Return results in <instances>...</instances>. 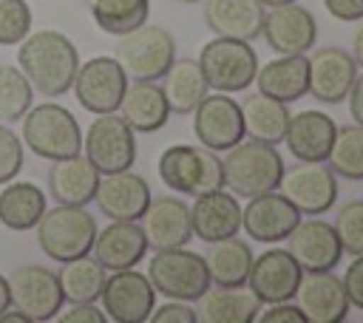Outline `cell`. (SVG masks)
Masks as SVG:
<instances>
[{
	"instance_id": "1",
	"label": "cell",
	"mask_w": 363,
	"mask_h": 323,
	"mask_svg": "<svg viewBox=\"0 0 363 323\" xmlns=\"http://www.w3.org/2000/svg\"><path fill=\"white\" fill-rule=\"evenodd\" d=\"M17 62L23 76L31 82L34 91L45 96H62L74 85V74L79 68L77 45L62 31H28L20 40Z\"/></svg>"
},
{
	"instance_id": "2",
	"label": "cell",
	"mask_w": 363,
	"mask_h": 323,
	"mask_svg": "<svg viewBox=\"0 0 363 323\" xmlns=\"http://www.w3.org/2000/svg\"><path fill=\"white\" fill-rule=\"evenodd\" d=\"M221 159L224 187L233 196H261L269 190H278V181L284 176V159L275 150V144L258 142V139H241Z\"/></svg>"
},
{
	"instance_id": "3",
	"label": "cell",
	"mask_w": 363,
	"mask_h": 323,
	"mask_svg": "<svg viewBox=\"0 0 363 323\" xmlns=\"http://www.w3.org/2000/svg\"><path fill=\"white\" fill-rule=\"evenodd\" d=\"M94 238H96V221L85 207L57 204L54 210H45L37 221L40 249L60 264L88 255Z\"/></svg>"
},
{
	"instance_id": "4",
	"label": "cell",
	"mask_w": 363,
	"mask_h": 323,
	"mask_svg": "<svg viewBox=\"0 0 363 323\" xmlns=\"http://www.w3.org/2000/svg\"><path fill=\"white\" fill-rule=\"evenodd\" d=\"M159 178L182 196H201L224 187L221 159L216 150L193 144H170L159 156Z\"/></svg>"
},
{
	"instance_id": "5",
	"label": "cell",
	"mask_w": 363,
	"mask_h": 323,
	"mask_svg": "<svg viewBox=\"0 0 363 323\" xmlns=\"http://www.w3.org/2000/svg\"><path fill=\"white\" fill-rule=\"evenodd\" d=\"M147 280L167 300H187V303L199 300L210 289V272L204 258L187 246L156 249V255L147 264Z\"/></svg>"
},
{
	"instance_id": "6",
	"label": "cell",
	"mask_w": 363,
	"mask_h": 323,
	"mask_svg": "<svg viewBox=\"0 0 363 323\" xmlns=\"http://www.w3.org/2000/svg\"><path fill=\"white\" fill-rule=\"evenodd\" d=\"M23 142L40 159H65L82 150V133L74 113L62 105H31L23 116Z\"/></svg>"
},
{
	"instance_id": "7",
	"label": "cell",
	"mask_w": 363,
	"mask_h": 323,
	"mask_svg": "<svg viewBox=\"0 0 363 323\" xmlns=\"http://www.w3.org/2000/svg\"><path fill=\"white\" fill-rule=\"evenodd\" d=\"M196 62L204 74L207 88L221 94L247 91L258 71V54L252 51V42L230 37H213L210 42H204Z\"/></svg>"
},
{
	"instance_id": "8",
	"label": "cell",
	"mask_w": 363,
	"mask_h": 323,
	"mask_svg": "<svg viewBox=\"0 0 363 323\" xmlns=\"http://www.w3.org/2000/svg\"><path fill=\"white\" fill-rule=\"evenodd\" d=\"M113 57L128 79H162L176 60V42L167 28L142 23L139 28L119 37Z\"/></svg>"
},
{
	"instance_id": "9",
	"label": "cell",
	"mask_w": 363,
	"mask_h": 323,
	"mask_svg": "<svg viewBox=\"0 0 363 323\" xmlns=\"http://www.w3.org/2000/svg\"><path fill=\"white\" fill-rule=\"evenodd\" d=\"M82 150L99 173L130 170L136 162V136L119 113H99L82 136Z\"/></svg>"
},
{
	"instance_id": "10",
	"label": "cell",
	"mask_w": 363,
	"mask_h": 323,
	"mask_svg": "<svg viewBox=\"0 0 363 323\" xmlns=\"http://www.w3.org/2000/svg\"><path fill=\"white\" fill-rule=\"evenodd\" d=\"M9 280V298L11 306L20 309L31 323L34 320H51L62 309L65 298L57 280V272L40 264H20L11 269Z\"/></svg>"
},
{
	"instance_id": "11",
	"label": "cell",
	"mask_w": 363,
	"mask_h": 323,
	"mask_svg": "<svg viewBox=\"0 0 363 323\" xmlns=\"http://www.w3.org/2000/svg\"><path fill=\"white\" fill-rule=\"evenodd\" d=\"M74 96L91 113H116L122 94L128 88V74L116 57H91L74 74Z\"/></svg>"
},
{
	"instance_id": "12",
	"label": "cell",
	"mask_w": 363,
	"mask_h": 323,
	"mask_svg": "<svg viewBox=\"0 0 363 323\" xmlns=\"http://www.w3.org/2000/svg\"><path fill=\"white\" fill-rule=\"evenodd\" d=\"M278 190L301 210V215H323L337 201V176L323 162H301L289 170L284 167Z\"/></svg>"
},
{
	"instance_id": "13",
	"label": "cell",
	"mask_w": 363,
	"mask_h": 323,
	"mask_svg": "<svg viewBox=\"0 0 363 323\" xmlns=\"http://www.w3.org/2000/svg\"><path fill=\"white\" fill-rule=\"evenodd\" d=\"M193 133L199 144L207 150H230L235 142L247 136L241 102H235L230 94L221 91L207 94L193 110Z\"/></svg>"
},
{
	"instance_id": "14",
	"label": "cell",
	"mask_w": 363,
	"mask_h": 323,
	"mask_svg": "<svg viewBox=\"0 0 363 323\" xmlns=\"http://www.w3.org/2000/svg\"><path fill=\"white\" fill-rule=\"evenodd\" d=\"M102 309L116 323H145L156 306V289L136 269H116L102 283Z\"/></svg>"
},
{
	"instance_id": "15",
	"label": "cell",
	"mask_w": 363,
	"mask_h": 323,
	"mask_svg": "<svg viewBox=\"0 0 363 323\" xmlns=\"http://www.w3.org/2000/svg\"><path fill=\"white\" fill-rule=\"evenodd\" d=\"M261 37L275 54H306L309 48H315L318 23L309 8L292 0V3L269 6V11H264Z\"/></svg>"
},
{
	"instance_id": "16",
	"label": "cell",
	"mask_w": 363,
	"mask_h": 323,
	"mask_svg": "<svg viewBox=\"0 0 363 323\" xmlns=\"http://www.w3.org/2000/svg\"><path fill=\"white\" fill-rule=\"evenodd\" d=\"M298 221H301V210L275 190L252 196L247 198V207H241V230L261 244L284 241Z\"/></svg>"
},
{
	"instance_id": "17",
	"label": "cell",
	"mask_w": 363,
	"mask_h": 323,
	"mask_svg": "<svg viewBox=\"0 0 363 323\" xmlns=\"http://www.w3.org/2000/svg\"><path fill=\"white\" fill-rule=\"evenodd\" d=\"M292 298H295V306L303 312L306 323H340L352 309L343 280L332 275V269L303 272Z\"/></svg>"
},
{
	"instance_id": "18",
	"label": "cell",
	"mask_w": 363,
	"mask_h": 323,
	"mask_svg": "<svg viewBox=\"0 0 363 323\" xmlns=\"http://www.w3.org/2000/svg\"><path fill=\"white\" fill-rule=\"evenodd\" d=\"M284 241H286L289 255L298 261V266L303 272L335 269L340 264V255H343V246H340L335 227L329 221H320V218L298 221L295 230Z\"/></svg>"
},
{
	"instance_id": "19",
	"label": "cell",
	"mask_w": 363,
	"mask_h": 323,
	"mask_svg": "<svg viewBox=\"0 0 363 323\" xmlns=\"http://www.w3.org/2000/svg\"><path fill=\"white\" fill-rule=\"evenodd\" d=\"M301 275H303V269L289 255V249L272 246V249L261 252L258 258H252L247 283L261 303H281V300H292V295L301 283Z\"/></svg>"
},
{
	"instance_id": "20",
	"label": "cell",
	"mask_w": 363,
	"mask_h": 323,
	"mask_svg": "<svg viewBox=\"0 0 363 323\" xmlns=\"http://www.w3.org/2000/svg\"><path fill=\"white\" fill-rule=\"evenodd\" d=\"M150 187L139 173L119 170L99 176L94 201L111 221H139L145 207L150 204Z\"/></svg>"
},
{
	"instance_id": "21",
	"label": "cell",
	"mask_w": 363,
	"mask_h": 323,
	"mask_svg": "<svg viewBox=\"0 0 363 323\" xmlns=\"http://www.w3.org/2000/svg\"><path fill=\"white\" fill-rule=\"evenodd\" d=\"M142 232L147 246L153 249H173V246H187L193 238V224H190V207L176 198V196H159L150 198L145 207L142 218Z\"/></svg>"
},
{
	"instance_id": "22",
	"label": "cell",
	"mask_w": 363,
	"mask_h": 323,
	"mask_svg": "<svg viewBox=\"0 0 363 323\" xmlns=\"http://www.w3.org/2000/svg\"><path fill=\"white\" fill-rule=\"evenodd\" d=\"M354 76H357V60L352 54H346L337 45L318 48L309 57V91L306 94H312L323 105H335L346 99Z\"/></svg>"
},
{
	"instance_id": "23",
	"label": "cell",
	"mask_w": 363,
	"mask_h": 323,
	"mask_svg": "<svg viewBox=\"0 0 363 323\" xmlns=\"http://www.w3.org/2000/svg\"><path fill=\"white\" fill-rule=\"evenodd\" d=\"M190 224H193V235H199L207 244L233 238L241 230L238 196L227 193L224 187L196 196V201L190 207Z\"/></svg>"
},
{
	"instance_id": "24",
	"label": "cell",
	"mask_w": 363,
	"mask_h": 323,
	"mask_svg": "<svg viewBox=\"0 0 363 323\" xmlns=\"http://www.w3.org/2000/svg\"><path fill=\"white\" fill-rule=\"evenodd\" d=\"M335 119L323 110H298L295 116L289 113L284 142L289 153L298 162H326L332 139H335Z\"/></svg>"
},
{
	"instance_id": "25",
	"label": "cell",
	"mask_w": 363,
	"mask_h": 323,
	"mask_svg": "<svg viewBox=\"0 0 363 323\" xmlns=\"http://www.w3.org/2000/svg\"><path fill=\"white\" fill-rule=\"evenodd\" d=\"M91 252L111 272L133 269L145 258L147 241H145V232L136 221H111L105 230H96Z\"/></svg>"
},
{
	"instance_id": "26",
	"label": "cell",
	"mask_w": 363,
	"mask_h": 323,
	"mask_svg": "<svg viewBox=\"0 0 363 323\" xmlns=\"http://www.w3.org/2000/svg\"><path fill=\"white\" fill-rule=\"evenodd\" d=\"M204 23L216 37L252 42L261 37L264 6L258 0H204Z\"/></svg>"
},
{
	"instance_id": "27",
	"label": "cell",
	"mask_w": 363,
	"mask_h": 323,
	"mask_svg": "<svg viewBox=\"0 0 363 323\" xmlns=\"http://www.w3.org/2000/svg\"><path fill=\"white\" fill-rule=\"evenodd\" d=\"M119 116L128 122L133 133H153L164 128L170 108L162 94V85L156 79H133L128 82L122 102H119Z\"/></svg>"
},
{
	"instance_id": "28",
	"label": "cell",
	"mask_w": 363,
	"mask_h": 323,
	"mask_svg": "<svg viewBox=\"0 0 363 323\" xmlns=\"http://www.w3.org/2000/svg\"><path fill=\"white\" fill-rule=\"evenodd\" d=\"M261 94L289 105L298 102L309 91V57L306 54H278V60H269L255 71V79Z\"/></svg>"
},
{
	"instance_id": "29",
	"label": "cell",
	"mask_w": 363,
	"mask_h": 323,
	"mask_svg": "<svg viewBox=\"0 0 363 323\" xmlns=\"http://www.w3.org/2000/svg\"><path fill=\"white\" fill-rule=\"evenodd\" d=\"M96 184H99V170L79 153L54 159L48 170V190L60 204H74V207L91 204Z\"/></svg>"
},
{
	"instance_id": "30",
	"label": "cell",
	"mask_w": 363,
	"mask_h": 323,
	"mask_svg": "<svg viewBox=\"0 0 363 323\" xmlns=\"http://www.w3.org/2000/svg\"><path fill=\"white\" fill-rule=\"evenodd\" d=\"M199 300H201L199 320L204 323H252L261 312V300L247 283L241 286L210 283V289Z\"/></svg>"
},
{
	"instance_id": "31",
	"label": "cell",
	"mask_w": 363,
	"mask_h": 323,
	"mask_svg": "<svg viewBox=\"0 0 363 323\" xmlns=\"http://www.w3.org/2000/svg\"><path fill=\"white\" fill-rule=\"evenodd\" d=\"M162 94L170 113H193L207 96V82L196 60H173L162 76Z\"/></svg>"
},
{
	"instance_id": "32",
	"label": "cell",
	"mask_w": 363,
	"mask_h": 323,
	"mask_svg": "<svg viewBox=\"0 0 363 323\" xmlns=\"http://www.w3.org/2000/svg\"><path fill=\"white\" fill-rule=\"evenodd\" d=\"M241 116H244V133L250 139H258V142H267V144L284 142L286 122H289V110H286L284 102L258 91V94H252L250 99L241 102Z\"/></svg>"
},
{
	"instance_id": "33",
	"label": "cell",
	"mask_w": 363,
	"mask_h": 323,
	"mask_svg": "<svg viewBox=\"0 0 363 323\" xmlns=\"http://www.w3.org/2000/svg\"><path fill=\"white\" fill-rule=\"evenodd\" d=\"M252 258L255 255H252L250 244L238 241L235 235L210 244V252L204 258L207 272H210V283H216V286H241V283H247Z\"/></svg>"
},
{
	"instance_id": "34",
	"label": "cell",
	"mask_w": 363,
	"mask_h": 323,
	"mask_svg": "<svg viewBox=\"0 0 363 323\" xmlns=\"http://www.w3.org/2000/svg\"><path fill=\"white\" fill-rule=\"evenodd\" d=\"M43 212H45V193L31 181H11L0 193V221L14 232L37 227Z\"/></svg>"
},
{
	"instance_id": "35",
	"label": "cell",
	"mask_w": 363,
	"mask_h": 323,
	"mask_svg": "<svg viewBox=\"0 0 363 323\" xmlns=\"http://www.w3.org/2000/svg\"><path fill=\"white\" fill-rule=\"evenodd\" d=\"M105 266L96 261V258H74V261H65L57 280H60V289H62V298L68 303H94L99 295H102V283H105Z\"/></svg>"
},
{
	"instance_id": "36",
	"label": "cell",
	"mask_w": 363,
	"mask_h": 323,
	"mask_svg": "<svg viewBox=\"0 0 363 323\" xmlns=\"http://www.w3.org/2000/svg\"><path fill=\"white\" fill-rule=\"evenodd\" d=\"M88 8H91L94 23L105 34L122 37L139 28L142 23H147L150 0H88Z\"/></svg>"
},
{
	"instance_id": "37",
	"label": "cell",
	"mask_w": 363,
	"mask_h": 323,
	"mask_svg": "<svg viewBox=\"0 0 363 323\" xmlns=\"http://www.w3.org/2000/svg\"><path fill=\"white\" fill-rule=\"evenodd\" d=\"M329 170L349 181H363V125H340L329 147Z\"/></svg>"
},
{
	"instance_id": "38",
	"label": "cell",
	"mask_w": 363,
	"mask_h": 323,
	"mask_svg": "<svg viewBox=\"0 0 363 323\" xmlns=\"http://www.w3.org/2000/svg\"><path fill=\"white\" fill-rule=\"evenodd\" d=\"M31 96L34 88L23 76V71L14 65H0V119L3 122L23 119L26 110L31 108Z\"/></svg>"
},
{
	"instance_id": "39",
	"label": "cell",
	"mask_w": 363,
	"mask_h": 323,
	"mask_svg": "<svg viewBox=\"0 0 363 323\" xmlns=\"http://www.w3.org/2000/svg\"><path fill=\"white\" fill-rule=\"evenodd\" d=\"M335 232L340 238L343 252L349 255H363V201H349L340 207L335 218Z\"/></svg>"
},
{
	"instance_id": "40",
	"label": "cell",
	"mask_w": 363,
	"mask_h": 323,
	"mask_svg": "<svg viewBox=\"0 0 363 323\" xmlns=\"http://www.w3.org/2000/svg\"><path fill=\"white\" fill-rule=\"evenodd\" d=\"M31 31V8L26 0H0V45H17Z\"/></svg>"
},
{
	"instance_id": "41",
	"label": "cell",
	"mask_w": 363,
	"mask_h": 323,
	"mask_svg": "<svg viewBox=\"0 0 363 323\" xmlns=\"http://www.w3.org/2000/svg\"><path fill=\"white\" fill-rule=\"evenodd\" d=\"M23 167V142L20 136L0 125V184H9Z\"/></svg>"
},
{
	"instance_id": "42",
	"label": "cell",
	"mask_w": 363,
	"mask_h": 323,
	"mask_svg": "<svg viewBox=\"0 0 363 323\" xmlns=\"http://www.w3.org/2000/svg\"><path fill=\"white\" fill-rule=\"evenodd\" d=\"M147 320H153V323H199V312L187 300H167L159 309L153 306Z\"/></svg>"
},
{
	"instance_id": "43",
	"label": "cell",
	"mask_w": 363,
	"mask_h": 323,
	"mask_svg": "<svg viewBox=\"0 0 363 323\" xmlns=\"http://www.w3.org/2000/svg\"><path fill=\"white\" fill-rule=\"evenodd\" d=\"M343 289L354 309H363V255H354V261L343 272Z\"/></svg>"
},
{
	"instance_id": "44",
	"label": "cell",
	"mask_w": 363,
	"mask_h": 323,
	"mask_svg": "<svg viewBox=\"0 0 363 323\" xmlns=\"http://www.w3.org/2000/svg\"><path fill=\"white\" fill-rule=\"evenodd\" d=\"M255 320H261V323H306L303 312H301L295 303H289V300L269 303V309L258 312V317H255Z\"/></svg>"
},
{
	"instance_id": "45",
	"label": "cell",
	"mask_w": 363,
	"mask_h": 323,
	"mask_svg": "<svg viewBox=\"0 0 363 323\" xmlns=\"http://www.w3.org/2000/svg\"><path fill=\"white\" fill-rule=\"evenodd\" d=\"M105 312L94 303H71L68 312L60 314V323H105Z\"/></svg>"
},
{
	"instance_id": "46",
	"label": "cell",
	"mask_w": 363,
	"mask_h": 323,
	"mask_svg": "<svg viewBox=\"0 0 363 323\" xmlns=\"http://www.w3.org/2000/svg\"><path fill=\"white\" fill-rule=\"evenodd\" d=\"M323 6L340 23H357V20H363V0H323Z\"/></svg>"
},
{
	"instance_id": "47",
	"label": "cell",
	"mask_w": 363,
	"mask_h": 323,
	"mask_svg": "<svg viewBox=\"0 0 363 323\" xmlns=\"http://www.w3.org/2000/svg\"><path fill=\"white\" fill-rule=\"evenodd\" d=\"M346 99H349V113H352V119H354L357 125H363V74L354 76V82H352Z\"/></svg>"
},
{
	"instance_id": "48",
	"label": "cell",
	"mask_w": 363,
	"mask_h": 323,
	"mask_svg": "<svg viewBox=\"0 0 363 323\" xmlns=\"http://www.w3.org/2000/svg\"><path fill=\"white\" fill-rule=\"evenodd\" d=\"M11 306V298H9V280L0 275V314Z\"/></svg>"
},
{
	"instance_id": "49",
	"label": "cell",
	"mask_w": 363,
	"mask_h": 323,
	"mask_svg": "<svg viewBox=\"0 0 363 323\" xmlns=\"http://www.w3.org/2000/svg\"><path fill=\"white\" fill-rule=\"evenodd\" d=\"M354 60H357V65H363V26L357 28V34H354V54H352Z\"/></svg>"
},
{
	"instance_id": "50",
	"label": "cell",
	"mask_w": 363,
	"mask_h": 323,
	"mask_svg": "<svg viewBox=\"0 0 363 323\" xmlns=\"http://www.w3.org/2000/svg\"><path fill=\"white\" fill-rule=\"evenodd\" d=\"M258 3L269 8V6H281V3H292V0H258Z\"/></svg>"
},
{
	"instance_id": "51",
	"label": "cell",
	"mask_w": 363,
	"mask_h": 323,
	"mask_svg": "<svg viewBox=\"0 0 363 323\" xmlns=\"http://www.w3.org/2000/svg\"><path fill=\"white\" fill-rule=\"evenodd\" d=\"M182 3H201V0H182Z\"/></svg>"
}]
</instances>
